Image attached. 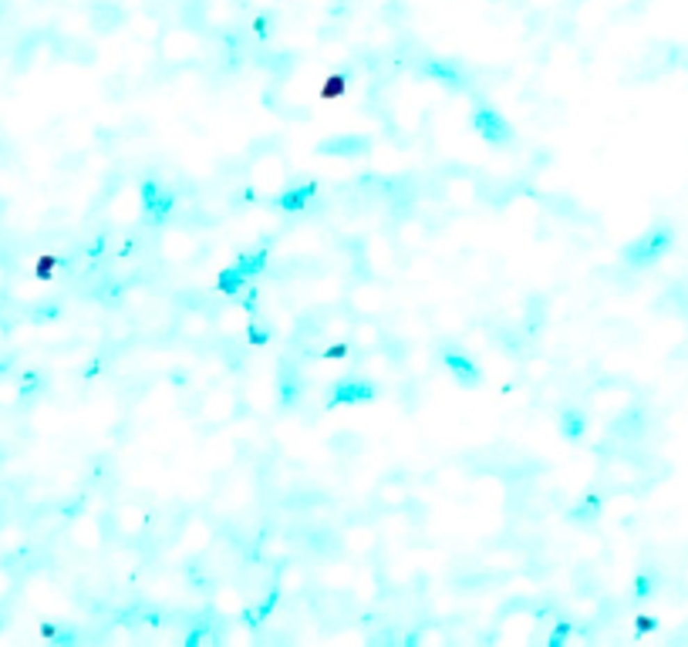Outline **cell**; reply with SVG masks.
<instances>
[{"instance_id": "1", "label": "cell", "mask_w": 688, "mask_h": 647, "mask_svg": "<svg viewBox=\"0 0 688 647\" xmlns=\"http://www.w3.org/2000/svg\"><path fill=\"white\" fill-rule=\"evenodd\" d=\"M671 240H675V229L671 226H651L648 233H641L638 240H631V243L624 246L621 260L631 270L651 267V263H658L668 249H671Z\"/></svg>"}, {"instance_id": "2", "label": "cell", "mask_w": 688, "mask_h": 647, "mask_svg": "<svg viewBox=\"0 0 688 647\" xmlns=\"http://www.w3.org/2000/svg\"><path fill=\"white\" fill-rule=\"evenodd\" d=\"M266 267V249H250V253H240L233 263L226 270H220V277H216V287L220 293L226 297H237V293L243 290L246 280H253L260 270Z\"/></svg>"}, {"instance_id": "3", "label": "cell", "mask_w": 688, "mask_h": 647, "mask_svg": "<svg viewBox=\"0 0 688 647\" xmlns=\"http://www.w3.org/2000/svg\"><path fill=\"white\" fill-rule=\"evenodd\" d=\"M138 202H142V220L149 226H159L173 216V209H176V193L166 189L159 179H142V186H138Z\"/></svg>"}, {"instance_id": "4", "label": "cell", "mask_w": 688, "mask_h": 647, "mask_svg": "<svg viewBox=\"0 0 688 647\" xmlns=\"http://www.w3.org/2000/svg\"><path fill=\"white\" fill-rule=\"evenodd\" d=\"M472 129L479 132V138H486L489 145H510L513 142V125L506 122V115L493 105H479L472 112Z\"/></svg>"}, {"instance_id": "5", "label": "cell", "mask_w": 688, "mask_h": 647, "mask_svg": "<svg viewBox=\"0 0 688 647\" xmlns=\"http://www.w3.org/2000/svg\"><path fill=\"white\" fill-rule=\"evenodd\" d=\"M375 395H378V391H375V384H371V381H365V378H341L331 388V398H328V402H331V404H365V402H371Z\"/></svg>"}, {"instance_id": "6", "label": "cell", "mask_w": 688, "mask_h": 647, "mask_svg": "<svg viewBox=\"0 0 688 647\" xmlns=\"http://www.w3.org/2000/svg\"><path fill=\"white\" fill-rule=\"evenodd\" d=\"M442 364L459 384H479V364L463 347H442Z\"/></svg>"}, {"instance_id": "7", "label": "cell", "mask_w": 688, "mask_h": 647, "mask_svg": "<svg viewBox=\"0 0 688 647\" xmlns=\"http://www.w3.org/2000/svg\"><path fill=\"white\" fill-rule=\"evenodd\" d=\"M422 74L425 78H432V81H439L445 88H466V74H463V67L456 65V61H449V58H429L422 65Z\"/></svg>"}, {"instance_id": "8", "label": "cell", "mask_w": 688, "mask_h": 647, "mask_svg": "<svg viewBox=\"0 0 688 647\" xmlns=\"http://www.w3.org/2000/svg\"><path fill=\"white\" fill-rule=\"evenodd\" d=\"M317 196V182H301V186H294V189H287V193H280L277 196V209L280 213H301L307 202Z\"/></svg>"}, {"instance_id": "9", "label": "cell", "mask_w": 688, "mask_h": 647, "mask_svg": "<svg viewBox=\"0 0 688 647\" xmlns=\"http://www.w3.org/2000/svg\"><path fill=\"white\" fill-rule=\"evenodd\" d=\"M301 391H304V381L301 375L290 368V375H280V384H277V402L284 408H297L301 404Z\"/></svg>"}, {"instance_id": "10", "label": "cell", "mask_w": 688, "mask_h": 647, "mask_svg": "<svg viewBox=\"0 0 688 647\" xmlns=\"http://www.w3.org/2000/svg\"><path fill=\"white\" fill-rule=\"evenodd\" d=\"M560 432H563L567 439H580V435L587 432V415H584L580 408H563V411H560Z\"/></svg>"}, {"instance_id": "11", "label": "cell", "mask_w": 688, "mask_h": 647, "mask_svg": "<svg viewBox=\"0 0 688 647\" xmlns=\"http://www.w3.org/2000/svg\"><path fill=\"white\" fill-rule=\"evenodd\" d=\"M273 603H277V590H270V597H266V603H260L257 610H250V614H246V621H250V624H260L264 617H270V610H273Z\"/></svg>"}, {"instance_id": "12", "label": "cell", "mask_w": 688, "mask_h": 647, "mask_svg": "<svg viewBox=\"0 0 688 647\" xmlns=\"http://www.w3.org/2000/svg\"><path fill=\"white\" fill-rule=\"evenodd\" d=\"M567 634H570V621H560V624L554 627V634H550V641H547V647H563V641H567Z\"/></svg>"}, {"instance_id": "13", "label": "cell", "mask_w": 688, "mask_h": 647, "mask_svg": "<svg viewBox=\"0 0 688 647\" xmlns=\"http://www.w3.org/2000/svg\"><path fill=\"white\" fill-rule=\"evenodd\" d=\"M266 337H270L266 327H260V320H253V324H250V341H253V344H266Z\"/></svg>"}, {"instance_id": "14", "label": "cell", "mask_w": 688, "mask_h": 647, "mask_svg": "<svg viewBox=\"0 0 688 647\" xmlns=\"http://www.w3.org/2000/svg\"><path fill=\"white\" fill-rule=\"evenodd\" d=\"M344 354H348V347H341V344H337V347H331V351H328V357H344Z\"/></svg>"}]
</instances>
